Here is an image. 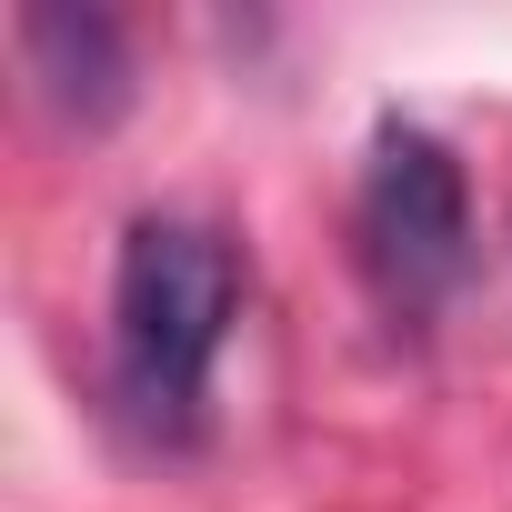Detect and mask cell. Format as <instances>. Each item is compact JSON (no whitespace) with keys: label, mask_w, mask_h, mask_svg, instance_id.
Listing matches in <instances>:
<instances>
[{"label":"cell","mask_w":512,"mask_h":512,"mask_svg":"<svg viewBox=\"0 0 512 512\" xmlns=\"http://www.w3.org/2000/svg\"><path fill=\"white\" fill-rule=\"evenodd\" d=\"M21 61L41 81V101L81 131L121 121L131 101V51H121V21L111 11H61V0H31L21 11Z\"/></svg>","instance_id":"3957f363"},{"label":"cell","mask_w":512,"mask_h":512,"mask_svg":"<svg viewBox=\"0 0 512 512\" xmlns=\"http://www.w3.org/2000/svg\"><path fill=\"white\" fill-rule=\"evenodd\" d=\"M241 312V262L231 241L201 221H131L121 231V272H111V342L121 382L151 422H191L211 392V362Z\"/></svg>","instance_id":"6da1fadb"},{"label":"cell","mask_w":512,"mask_h":512,"mask_svg":"<svg viewBox=\"0 0 512 512\" xmlns=\"http://www.w3.org/2000/svg\"><path fill=\"white\" fill-rule=\"evenodd\" d=\"M362 262L382 282L392 312H432L462 262H472V191H462V161L412 131V121H382L372 131V171H362Z\"/></svg>","instance_id":"7a4b0ae2"}]
</instances>
